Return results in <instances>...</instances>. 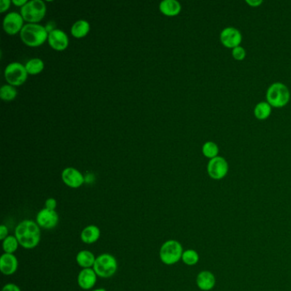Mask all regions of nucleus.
<instances>
[{"mask_svg": "<svg viewBox=\"0 0 291 291\" xmlns=\"http://www.w3.org/2000/svg\"><path fill=\"white\" fill-rule=\"evenodd\" d=\"M15 236L19 244L26 249H32L37 247L41 239L40 227L31 219H26L19 223L15 230Z\"/></svg>", "mask_w": 291, "mask_h": 291, "instance_id": "f257e3e1", "label": "nucleus"}, {"mask_svg": "<svg viewBox=\"0 0 291 291\" xmlns=\"http://www.w3.org/2000/svg\"><path fill=\"white\" fill-rule=\"evenodd\" d=\"M49 33L46 27L39 23H27L20 32V38L26 46L38 47L48 40Z\"/></svg>", "mask_w": 291, "mask_h": 291, "instance_id": "f03ea898", "label": "nucleus"}, {"mask_svg": "<svg viewBox=\"0 0 291 291\" xmlns=\"http://www.w3.org/2000/svg\"><path fill=\"white\" fill-rule=\"evenodd\" d=\"M20 13L27 23H39L46 16V3L43 0H30L22 6Z\"/></svg>", "mask_w": 291, "mask_h": 291, "instance_id": "7ed1b4c3", "label": "nucleus"}, {"mask_svg": "<svg viewBox=\"0 0 291 291\" xmlns=\"http://www.w3.org/2000/svg\"><path fill=\"white\" fill-rule=\"evenodd\" d=\"M290 99V92L283 83H273L267 91V103L272 107L282 108L288 104Z\"/></svg>", "mask_w": 291, "mask_h": 291, "instance_id": "20e7f679", "label": "nucleus"}, {"mask_svg": "<svg viewBox=\"0 0 291 291\" xmlns=\"http://www.w3.org/2000/svg\"><path fill=\"white\" fill-rule=\"evenodd\" d=\"M183 253V247L179 241H167L160 247V259L164 264L172 266L182 259Z\"/></svg>", "mask_w": 291, "mask_h": 291, "instance_id": "39448f33", "label": "nucleus"}, {"mask_svg": "<svg viewBox=\"0 0 291 291\" xmlns=\"http://www.w3.org/2000/svg\"><path fill=\"white\" fill-rule=\"evenodd\" d=\"M92 268L98 277L103 278H111L117 271V261L112 254H100L96 257Z\"/></svg>", "mask_w": 291, "mask_h": 291, "instance_id": "423d86ee", "label": "nucleus"}, {"mask_svg": "<svg viewBox=\"0 0 291 291\" xmlns=\"http://www.w3.org/2000/svg\"><path fill=\"white\" fill-rule=\"evenodd\" d=\"M4 75L8 84L16 87L26 82L28 74L24 64L18 61H13L6 66Z\"/></svg>", "mask_w": 291, "mask_h": 291, "instance_id": "0eeeda50", "label": "nucleus"}, {"mask_svg": "<svg viewBox=\"0 0 291 291\" xmlns=\"http://www.w3.org/2000/svg\"><path fill=\"white\" fill-rule=\"evenodd\" d=\"M207 171L211 179L219 180L227 176L229 171V165L224 158L217 156L209 160Z\"/></svg>", "mask_w": 291, "mask_h": 291, "instance_id": "6e6552de", "label": "nucleus"}, {"mask_svg": "<svg viewBox=\"0 0 291 291\" xmlns=\"http://www.w3.org/2000/svg\"><path fill=\"white\" fill-rule=\"evenodd\" d=\"M24 19L21 13L12 11L6 14L4 17L3 28L5 32L9 35H15L20 34L22 27H24Z\"/></svg>", "mask_w": 291, "mask_h": 291, "instance_id": "1a4fd4ad", "label": "nucleus"}, {"mask_svg": "<svg viewBox=\"0 0 291 291\" xmlns=\"http://www.w3.org/2000/svg\"><path fill=\"white\" fill-rule=\"evenodd\" d=\"M220 42L227 48L234 49L240 46L243 37L239 30L235 27H228L220 33Z\"/></svg>", "mask_w": 291, "mask_h": 291, "instance_id": "9d476101", "label": "nucleus"}, {"mask_svg": "<svg viewBox=\"0 0 291 291\" xmlns=\"http://www.w3.org/2000/svg\"><path fill=\"white\" fill-rule=\"evenodd\" d=\"M59 221L58 214L56 210H51V209H41L38 213L36 217V222L41 228L51 230L57 225Z\"/></svg>", "mask_w": 291, "mask_h": 291, "instance_id": "9b49d317", "label": "nucleus"}, {"mask_svg": "<svg viewBox=\"0 0 291 291\" xmlns=\"http://www.w3.org/2000/svg\"><path fill=\"white\" fill-rule=\"evenodd\" d=\"M47 41L51 48L57 51H65L70 45V39L67 34L59 28L49 33Z\"/></svg>", "mask_w": 291, "mask_h": 291, "instance_id": "f8f14e48", "label": "nucleus"}, {"mask_svg": "<svg viewBox=\"0 0 291 291\" xmlns=\"http://www.w3.org/2000/svg\"><path fill=\"white\" fill-rule=\"evenodd\" d=\"M61 180L67 186L77 189L85 183V177L78 169L69 167L61 172Z\"/></svg>", "mask_w": 291, "mask_h": 291, "instance_id": "ddd939ff", "label": "nucleus"}, {"mask_svg": "<svg viewBox=\"0 0 291 291\" xmlns=\"http://www.w3.org/2000/svg\"><path fill=\"white\" fill-rule=\"evenodd\" d=\"M98 275L93 268H86L80 271L78 275V284L85 290H89L93 288L96 283Z\"/></svg>", "mask_w": 291, "mask_h": 291, "instance_id": "4468645a", "label": "nucleus"}, {"mask_svg": "<svg viewBox=\"0 0 291 291\" xmlns=\"http://www.w3.org/2000/svg\"><path fill=\"white\" fill-rule=\"evenodd\" d=\"M18 268V261L13 254L4 253L0 257V271L5 275H12Z\"/></svg>", "mask_w": 291, "mask_h": 291, "instance_id": "2eb2a0df", "label": "nucleus"}, {"mask_svg": "<svg viewBox=\"0 0 291 291\" xmlns=\"http://www.w3.org/2000/svg\"><path fill=\"white\" fill-rule=\"evenodd\" d=\"M216 284V278L214 273L209 271H202L197 277V285L201 290L209 291Z\"/></svg>", "mask_w": 291, "mask_h": 291, "instance_id": "dca6fc26", "label": "nucleus"}, {"mask_svg": "<svg viewBox=\"0 0 291 291\" xmlns=\"http://www.w3.org/2000/svg\"><path fill=\"white\" fill-rule=\"evenodd\" d=\"M182 6L177 0H163L159 4L160 12L167 16H176L180 13Z\"/></svg>", "mask_w": 291, "mask_h": 291, "instance_id": "f3484780", "label": "nucleus"}, {"mask_svg": "<svg viewBox=\"0 0 291 291\" xmlns=\"http://www.w3.org/2000/svg\"><path fill=\"white\" fill-rule=\"evenodd\" d=\"M100 235H101V232L99 227L94 224H90L83 229L80 234V238L83 243H86V244H92L98 242Z\"/></svg>", "mask_w": 291, "mask_h": 291, "instance_id": "a211bd4d", "label": "nucleus"}, {"mask_svg": "<svg viewBox=\"0 0 291 291\" xmlns=\"http://www.w3.org/2000/svg\"><path fill=\"white\" fill-rule=\"evenodd\" d=\"M91 30V25L85 19H80L72 25L70 28V33L73 37L76 39H81L86 37Z\"/></svg>", "mask_w": 291, "mask_h": 291, "instance_id": "6ab92c4d", "label": "nucleus"}, {"mask_svg": "<svg viewBox=\"0 0 291 291\" xmlns=\"http://www.w3.org/2000/svg\"><path fill=\"white\" fill-rule=\"evenodd\" d=\"M76 262L83 269L93 267L94 263L96 262V257L93 253L88 250H81L76 255Z\"/></svg>", "mask_w": 291, "mask_h": 291, "instance_id": "aec40b11", "label": "nucleus"}, {"mask_svg": "<svg viewBox=\"0 0 291 291\" xmlns=\"http://www.w3.org/2000/svg\"><path fill=\"white\" fill-rule=\"evenodd\" d=\"M24 65L27 74L31 75H39L45 69V62L39 57L29 59Z\"/></svg>", "mask_w": 291, "mask_h": 291, "instance_id": "412c9836", "label": "nucleus"}, {"mask_svg": "<svg viewBox=\"0 0 291 291\" xmlns=\"http://www.w3.org/2000/svg\"><path fill=\"white\" fill-rule=\"evenodd\" d=\"M272 113V106L267 102H260L254 110V116L258 120H266Z\"/></svg>", "mask_w": 291, "mask_h": 291, "instance_id": "4be33fe9", "label": "nucleus"}, {"mask_svg": "<svg viewBox=\"0 0 291 291\" xmlns=\"http://www.w3.org/2000/svg\"><path fill=\"white\" fill-rule=\"evenodd\" d=\"M18 95V91L16 86H11L10 84H6L0 88V99L6 102H11L16 99Z\"/></svg>", "mask_w": 291, "mask_h": 291, "instance_id": "5701e85b", "label": "nucleus"}, {"mask_svg": "<svg viewBox=\"0 0 291 291\" xmlns=\"http://www.w3.org/2000/svg\"><path fill=\"white\" fill-rule=\"evenodd\" d=\"M181 260L184 264L192 267V266L198 264L199 260H200V257H199L198 252L194 249H186L182 254Z\"/></svg>", "mask_w": 291, "mask_h": 291, "instance_id": "b1692460", "label": "nucleus"}, {"mask_svg": "<svg viewBox=\"0 0 291 291\" xmlns=\"http://www.w3.org/2000/svg\"><path fill=\"white\" fill-rule=\"evenodd\" d=\"M202 151L204 156L209 158L210 160L213 158L217 157L219 154V147L214 142L208 141L203 144Z\"/></svg>", "mask_w": 291, "mask_h": 291, "instance_id": "393cba45", "label": "nucleus"}, {"mask_svg": "<svg viewBox=\"0 0 291 291\" xmlns=\"http://www.w3.org/2000/svg\"><path fill=\"white\" fill-rule=\"evenodd\" d=\"M19 242L16 239V236H8L3 241V249L6 254H13L18 248Z\"/></svg>", "mask_w": 291, "mask_h": 291, "instance_id": "a878e982", "label": "nucleus"}, {"mask_svg": "<svg viewBox=\"0 0 291 291\" xmlns=\"http://www.w3.org/2000/svg\"><path fill=\"white\" fill-rule=\"evenodd\" d=\"M233 56L238 61H242L245 58L246 51L242 46H238L236 48L233 49Z\"/></svg>", "mask_w": 291, "mask_h": 291, "instance_id": "bb28decb", "label": "nucleus"}, {"mask_svg": "<svg viewBox=\"0 0 291 291\" xmlns=\"http://www.w3.org/2000/svg\"><path fill=\"white\" fill-rule=\"evenodd\" d=\"M57 203L55 198H48L45 203V208L47 209H51V210H56Z\"/></svg>", "mask_w": 291, "mask_h": 291, "instance_id": "cd10ccee", "label": "nucleus"}, {"mask_svg": "<svg viewBox=\"0 0 291 291\" xmlns=\"http://www.w3.org/2000/svg\"><path fill=\"white\" fill-rule=\"evenodd\" d=\"M12 1L11 0H0V12L4 13L6 11H8L9 8L11 7Z\"/></svg>", "mask_w": 291, "mask_h": 291, "instance_id": "c85d7f7f", "label": "nucleus"}, {"mask_svg": "<svg viewBox=\"0 0 291 291\" xmlns=\"http://www.w3.org/2000/svg\"><path fill=\"white\" fill-rule=\"evenodd\" d=\"M2 291H22L21 288H19L18 286L15 284V283H7L6 285L4 286L2 288Z\"/></svg>", "mask_w": 291, "mask_h": 291, "instance_id": "c756f323", "label": "nucleus"}, {"mask_svg": "<svg viewBox=\"0 0 291 291\" xmlns=\"http://www.w3.org/2000/svg\"><path fill=\"white\" fill-rule=\"evenodd\" d=\"M8 228L5 224L0 225V240L4 241L8 237Z\"/></svg>", "mask_w": 291, "mask_h": 291, "instance_id": "7c9ffc66", "label": "nucleus"}, {"mask_svg": "<svg viewBox=\"0 0 291 291\" xmlns=\"http://www.w3.org/2000/svg\"><path fill=\"white\" fill-rule=\"evenodd\" d=\"M246 3L252 6V7H258V6H261L263 3V1L262 0H247Z\"/></svg>", "mask_w": 291, "mask_h": 291, "instance_id": "2f4dec72", "label": "nucleus"}, {"mask_svg": "<svg viewBox=\"0 0 291 291\" xmlns=\"http://www.w3.org/2000/svg\"><path fill=\"white\" fill-rule=\"evenodd\" d=\"M27 3V0H12V4L14 6H17V7H21L24 6Z\"/></svg>", "mask_w": 291, "mask_h": 291, "instance_id": "473e14b6", "label": "nucleus"}, {"mask_svg": "<svg viewBox=\"0 0 291 291\" xmlns=\"http://www.w3.org/2000/svg\"><path fill=\"white\" fill-rule=\"evenodd\" d=\"M92 291H107V290H106V289H105V288H96V289H95V290H92Z\"/></svg>", "mask_w": 291, "mask_h": 291, "instance_id": "72a5a7b5", "label": "nucleus"}]
</instances>
